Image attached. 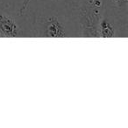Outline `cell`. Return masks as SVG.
I'll return each instance as SVG.
<instances>
[{
    "label": "cell",
    "mask_w": 128,
    "mask_h": 128,
    "mask_svg": "<svg viewBox=\"0 0 128 128\" xmlns=\"http://www.w3.org/2000/svg\"><path fill=\"white\" fill-rule=\"evenodd\" d=\"M113 2L116 4V6H119V7H123V6L127 4L128 0H113Z\"/></svg>",
    "instance_id": "5b68a950"
},
{
    "label": "cell",
    "mask_w": 128,
    "mask_h": 128,
    "mask_svg": "<svg viewBox=\"0 0 128 128\" xmlns=\"http://www.w3.org/2000/svg\"><path fill=\"white\" fill-rule=\"evenodd\" d=\"M114 27L110 22L104 20L100 22V37L103 38H112L114 36Z\"/></svg>",
    "instance_id": "277c9868"
},
{
    "label": "cell",
    "mask_w": 128,
    "mask_h": 128,
    "mask_svg": "<svg viewBox=\"0 0 128 128\" xmlns=\"http://www.w3.org/2000/svg\"><path fill=\"white\" fill-rule=\"evenodd\" d=\"M44 35L48 38H62L65 37L66 34L63 26L59 22L58 18L52 17L48 21V26Z\"/></svg>",
    "instance_id": "3957f363"
},
{
    "label": "cell",
    "mask_w": 128,
    "mask_h": 128,
    "mask_svg": "<svg viewBox=\"0 0 128 128\" xmlns=\"http://www.w3.org/2000/svg\"><path fill=\"white\" fill-rule=\"evenodd\" d=\"M21 30L12 17L0 14V37L14 38L20 36Z\"/></svg>",
    "instance_id": "7a4b0ae2"
},
{
    "label": "cell",
    "mask_w": 128,
    "mask_h": 128,
    "mask_svg": "<svg viewBox=\"0 0 128 128\" xmlns=\"http://www.w3.org/2000/svg\"><path fill=\"white\" fill-rule=\"evenodd\" d=\"M100 16L98 10H86L82 12V35L84 37H100Z\"/></svg>",
    "instance_id": "6da1fadb"
}]
</instances>
